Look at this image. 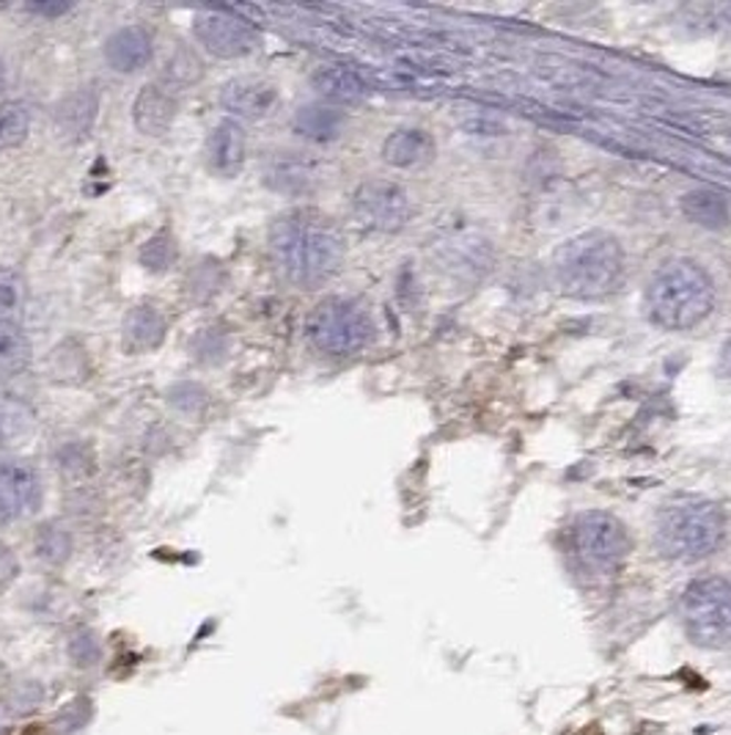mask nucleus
<instances>
[{"instance_id": "22", "label": "nucleus", "mask_w": 731, "mask_h": 735, "mask_svg": "<svg viewBox=\"0 0 731 735\" xmlns=\"http://www.w3.org/2000/svg\"><path fill=\"white\" fill-rule=\"evenodd\" d=\"M28 127H31V116L20 102L0 105V150L20 146L28 139Z\"/></svg>"}, {"instance_id": "14", "label": "nucleus", "mask_w": 731, "mask_h": 735, "mask_svg": "<svg viewBox=\"0 0 731 735\" xmlns=\"http://www.w3.org/2000/svg\"><path fill=\"white\" fill-rule=\"evenodd\" d=\"M435 139L421 127L393 130L382 144V161L393 169H421L435 157Z\"/></svg>"}, {"instance_id": "10", "label": "nucleus", "mask_w": 731, "mask_h": 735, "mask_svg": "<svg viewBox=\"0 0 731 735\" xmlns=\"http://www.w3.org/2000/svg\"><path fill=\"white\" fill-rule=\"evenodd\" d=\"M42 477L31 463L0 458V527L33 515L42 504Z\"/></svg>"}, {"instance_id": "24", "label": "nucleus", "mask_w": 731, "mask_h": 735, "mask_svg": "<svg viewBox=\"0 0 731 735\" xmlns=\"http://www.w3.org/2000/svg\"><path fill=\"white\" fill-rule=\"evenodd\" d=\"M37 554L42 557L44 562H50V565H61V562H66L72 554L70 532L55 527V523L42 527L37 534Z\"/></svg>"}, {"instance_id": "28", "label": "nucleus", "mask_w": 731, "mask_h": 735, "mask_svg": "<svg viewBox=\"0 0 731 735\" xmlns=\"http://www.w3.org/2000/svg\"><path fill=\"white\" fill-rule=\"evenodd\" d=\"M22 295H25V287H22L20 273L0 267V317L14 315L22 306Z\"/></svg>"}, {"instance_id": "32", "label": "nucleus", "mask_w": 731, "mask_h": 735, "mask_svg": "<svg viewBox=\"0 0 731 735\" xmlns=\"http://www.w3.org/2000/svg\"><path fill=\"white\" fill-rule=\"evenodd\" d=\"M28 9L37 11V14H44V17H61L72 9V3H31Z\"/></svg>"}, {"instance_id": "34", "label": "nucleus", "mask_w": 731, "mask_h": 735, "mask_svg": "<svg viewBox=\"0 0 731 735\" xmlns=\"http://www.w3.org/2000/svg\"><path fill=\"white\" fill-rule=\"evenodd\" d=\"M6 91V67H3V61H0V94H3Z\"/></svg>"}, {"instance_id": "11", "label": "nucleus", "mask_w": 731, "mask_h": 735, "mask_svg": "<svg viewBox=\"0 0 731 735\" xmlns=\"http://www.w3.org/2000/svg\"><path fill=\"white\" fill-rule=\"evenodd\" d=\"M176 111H179V96H176L174 83H146L144 89L138 91V96H135V127L144 135H165L171 130V124L176 122Z\"/></svg>"}, {"instance_id": "33", "label": "nucleus", "mask_w": 731, "mask_h": 735, "mask_svg": "<svg viewBox=\"0 0 731 735\" xmlns=\"http://www.w3.org/2000/svg\"><path fill=\"white\" fill-rule=\"evenodd\" d=\"M718 375L731 380V339L721 347V358H718Z\"/></svg>"}, {"instance_id": "5", "label": "nucleus", "mask_w": 731, "mask_h": 735, "mask_svg": "<svg viewBox=\"0 0 731 735\" xmlns=\"http://www.w3.org/2000/svg\"><path fill=\"white\" fill-rule=\"evenodd\" d=\"M371 312L356 298H325L306 320V336L325 356H356L374 339Z\"/></svg>"}, {"instance_id": "30", "label": "nucleus", "mask_w": 731, "mask_h": 735, "mask_svg": "<svg viewBox=\"0 0 731 735\" xmlns=\"http://www.w3.org/2000/svg\"><path fill=\"white\" fill-rule=\"evenodd\" d=\"M70 659L78 666H94L102 659V645L96 640V634L91 631H80L78 636H72L70 642Z\"/></svg>"}, {"instance_id": "15", "label": "nucleus", "mask_w": 731, "mask_h": 735, "mask_svg": "<svg viewBox=\"0 0 731 735\" xmlns=\"http://www.w3.org/2000/svg\"><path fill=\"white\" fill-rule=\"evenodd\" d=\"M207 155L209 169L218 176H237L245 165V133L237 122H220L207 139Z\"/></svg>"}, {"instance_id": "2", "label": "nucleus", "mask_w": 731, "mask_h": 735, "mask_svg": "<svg viewBox=\"0 0 731 735\" xmlns=\"http://www.w3.org/2000/svg\"><path fill=\"white\" fill-rule=\"evenodd\" d=\"M553 284L575 300L614 298L627 278V256L621 243L608 232H580L553 254Z\"/></svg>"}, {"instance_id": "13", "label": "nucleus", "mask_w": 731, "mask_h": 735, "mask_svg": "<svg viewBox=\"0 0 731 735\" xmlns=\"http://www.w3.org/2000/svg\"><path fill=\"white\" fill-rule=\"evenodd\" d=\"M154 55V42L152 33L141 25H127L122 31L113 33L105 42V61L111 70L130 75V72H138L152 61Z\"/></svg>"}, {"instance_id": "6", "label": "nucleus", "mask_w": 731, "mask_h": 735, "mask_svg": "<svg viewBox=\"0 0 731 735\" xmlns=\"http://www.w3.org/2000/svg\"><path fill=\"white\" fill-rule=\"evenodd\" d=\"M684 631L699 647L731 645V581L723 575L696 579L682 592Z\"/></svg>"}, {"instance_id": "23", "label": "nucleus", "mask_w": 731, "mask_h": 735, "mask_svg": "<svg viewBox=\"0 0 731 735\" xmlns=\"http://www.w3.org/2000/svg\"><path fill=\"white\" fill-rule=\"evenodd\" d=\"M311 180H313L311 169H308L306 163L295 161V157H284V161H278L270 169V174H267V185L276 187V191L281 193L302 191V187H308V182Z\"/></svg>"}, {"instance_id": "31", "label": "nucleus", "mask_w": 731, "mask_h": 735, "mask_svg": "<svg viewBox=\"0 0 731 735\" xmlns=\"http://www.w3.org/2000/svg\"><path fill=\"white\" fill-rule=\"evenodd\" d=\"M14 575H17L14 557H11V551L6 549V545H0V590H3L6 584H11Z\"/></svg>"}, {"instance_id": "18", "label": "nucleus", "mask_w": 731, "mask_h": 735, "mask_svg": "<svg viewBox=\"0 0 731 735\" xmlns=\"http://www.w3.org/2000/svg\"><path fill=\"white\" fill-rule=\"evenodd\" d=\"M313 89L319 91V96H325L328 102H339V105H347V102H358L366 96V83L361 81L358 72H352L350 67L341 64H328L319 67L311 78Z\"/></svg>"}, {"instance_id": "29", "label": "nucleus", "mask_w": 731, "mask_h": 735, "mask_svg": "<svg viewBox=\"0 0 731 735\" xmlns=\"http://www.w3.org/2000/svg\"><path fill=\"white\" fill-rule=\"evenodd\" d=\"M42 700L44 686H39V683H17V686L6 694V708H9L11 714H31Z\"/></svg>"}, {"instance_id": "1", "label": "nucleus", "mask_w": 731, "mask_h": 735, "mask_svg": "<svg viewBox=\"0 0 731 735\" xmlns=\"http://www.w3.org/2000/svg\"><path fill=\"white\" fill-rule=\"evenodd\" d=\"M270 251L278 270L300 289L330 282L344 262V237L317 210H292L272 221Z\"/></svg>"}, {"instance_id": "9", "label": "nucleus", "mask_w": 731, "mask_h": 735, "mask_svg": "<svg viewBox=\"0 0 731 735\" xmlns=\"http://www.w3.org/2000/svg\"><path fill=\"white\" fill-rule=\"evenodd\" d=\"M198 44L218 59H243L259 48V33L226 11H204L193 22Z\"/></svg>"}, {"instance_id": "4", "label": "nucleus", "mask_w": 731, "mask_h": 735, "mask_svg": "<svg viewBox=\"0 0 731 735\" xmlns=\"http://www.w3.org/2000/svg\"><path fill=\"white\" fill-rule=\"evenodd\" d=\"M727 512L710 499L688 496L662 507L655 523V545L666 560L699 562L721 549Z\"/></svg>"}, {"instance_id": "20", "label": "nucleus", "mask_w": 731, "mask_h": 735, "mask_svg": "<svg viewBox=\"0 0 731 735\" xmlns=\"http://www.w3.org/2000/svg\"><path fill=\"white\" fill-rule=\"evenodd\" d=\"M682 213L704 229H723L729 224L727 198L712 191H693L682 196Z\"/></svg>"}, {"instance_id": "21", "label": "nucleus", "mask_w": 731, "mask_h": 735, "mask_svg": "<svg viewBox=\"0 0 731 735\" xmlns=\"http://www.w3.org/2000/svg\"><path fill=\"white\" fill-rule=\"evenodd\" d=\"M31 364V341L11 323H0V380L25 372Z\"/></svg>"}, {"instance_id": "27", "label": "nucleus", "mask_w": 731, "mask_h": 735, "mask_svg": "<svg viewBox=\"0 0 731 735\" xmlns=\"http://www.w3.org/2000/svg\"><path fill=\"white\" fill-rule=\"evenodd\" d=\"M91 716H94V705H91L89 697L72 700V703L66 705V708H61V714L55 716V731H59V735L80 733L89 725Z\"/></svg>"}, {"instance_id": "26", "label": "nucleus", "mask_w": 731, "mask_h": 735, "mask_svg": "<svg viewBox=\"0 0 731 735\" xmlns=\"http://www.w3.org/2000/svg\"><path fill=\"white\" fill-rule=\"evenodd\" d=\"M141 265L152 273H165L176 259V241L168 235V232H159V235L148 237L138 254Z\"/></svg>"}, {"instance_id": "8", "label": "nucleus", "mask_w": 731, "mask_h": 735, "mask_svg": "<svg viewBox=\"0 0 731 735\" xmlns=\"http://www.w3.org/2000/svg\"><path fill=\"white\" fill-rule=\"evenodd\" d=\"M352 213L366 229L399 232L413 218V202L399 182L366 180L352 193Z\"/></svg>"}, {"instance_id": "3", "label": "nucleus", "mask_w": 731, "mask_h": 735, "mask_svg": "<svg viewBox=\"0 0 731 735\" xmlns=\"http://www.w3.org/2000/svg\"><path fill=\"white\" fill-rule=\"evenodd\" d=\"M715 309L712 276L693 259H671L660 267L647 287V312L655 326L690 330Z\"/></svg>"}, {"instance_id": "12", "label": "nucleus", "mask_w": 731, "mask_h": 735, "mask_svg": "<svg viewBox=\"0 0 731 735\" xmlns=\"http://www.w3.org/2000/svg\"><path fill=\"white\" fill-rule=\"evenodd\" d=\"M278 91L261 78H234L220 89V105L239 119H265L276 108Z\"/></svg>"}, {"instance_id": "16", "label": "nucleus", "mask_w": 731, "mask_h": 735, "mask_svg": "<svg viewBox=\"0 0 731 735\" xmlns=\"http://www.w3.org/2000/svg\"><path fill=\"white\" fill-rule=\"evenodd\" d=\"M165 330H168V323L159 315V309H154V306H135V309L127 312L122 323V347L133 353V356L152 353L163 345Z\"/></svg>"}, {"instance_id": "7", "label": "nucleus", "mask_w": 731, "mask_h": 735, "mask_svg": "<svg viewBox=\"0 0 731 735\" xmlns=\"http://www.w3.org/2000/svg\"><path fill=\"white\" fill-rule=\"evenodd\" d=\"M573 545L578 560L597 573L616 571L632 549L625 523L603 510H588L575 518Z\"/></svg>"}, {"instance_id": "35", "label": "nucleus", "mask_w": 731, "mask_h": 735, "mask_svg": "<svg viewBox=\"0 0 731 735\" xmlns=\"http://www.w3.org/2000/svg\"><path fill=\"white\" fill-rule=\"evenodd\" d=\"M0 735H3V727H0Z\"/></svg>"}, {"instance_id": "19", "label": "nucleus", "mask_w": 731, "mask_h": 735, "mask_svg": "<svg viewBox=\"0 0 731 735\" xmlns=\"http://www.w3.org/2000/svg\"><path fill=\"white\" fill-rule=\"evenodd\" d=\"M347 116L330 105H306L295 113V130L302 139H311L325 144V141H336L344 130Z\"/></svg>"}, {"instance_id": "17", "label": "nucleus", "mask_w": 731, "mask_h": 735, "mask_svg": "<svg viewBox=\"0 0 731 735\" xmlns=\"http://www.w3.org/2000/svg\"><path fill=\"white\" fill-rule=\"evenodd\" d=\"M96 111H100V94L89 85V89H78L66 100H61L59 108H55V119H59L61 130L66 135L85 139L91 127H94Z\"/></svg>"}, {"instance_id": "25", "label": "nucleus", "mask_w": 731, "mask_h": 735, "mask_svg": "<svg viewBox=\"0 0 731 735\" xmlns=\"http://www.w3.org/2000/svg\"><path fill=\"white\" fill-rule=\"evenodd\" d=\"M31 414L17 402L0 400V447L20 443L31 432Z\"/></svg>"}]
</instances>
